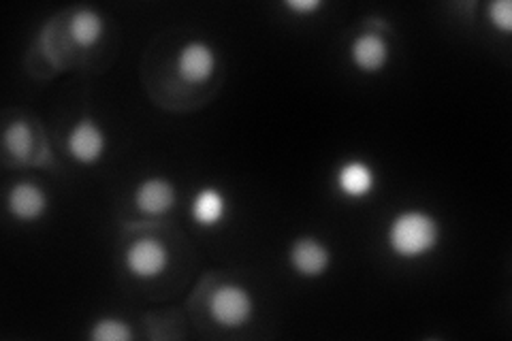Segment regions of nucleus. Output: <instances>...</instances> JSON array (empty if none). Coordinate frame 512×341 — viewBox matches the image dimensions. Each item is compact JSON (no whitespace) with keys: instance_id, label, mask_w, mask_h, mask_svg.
I'll list each match as a JSON object with an SVG mask.
<instances>
[{"instance_id":"2eb2a0df","label":"nucleus","mask_w":512,"mask_h":341,"mask_svg":"<svg viewBox=\"0 0 512 341\" xmlns=\"http://www.w3.org/2000/svg\"><path fill=\"white\" fill-rule=\"evenodd\" d=\"M489 20L495 28H500L504 35L512 30V5L510 0H493L489 5Z\"/></svg>"},{"instance_id":"ddd939ff","label":"nucleus","mask_w":512,"mask_h":341,"mask_svg":"<svg viewBox=\"0 0 512 341\" xmlns=\"http://www.w3.org/2000/svg\"><path fill=\"white\" fill-rule=\"evenodd\" d=\"M3 145L11 156L24 160L35 148V131H32V126L26 120H15L5 128Z\"/></svg>"},{"instance_id":"f257e3e1","label":"nucleus","mask_w":512,"mask_h":341,"mask_svg":"<svg viewBox=\"0 0 512 341\" xmlns=\"http://www.w3.org/2000/svg\"><path fill=\"white\" fill-rule=\"evenodd\" d=\"M387 241L395 256L414 261L436 250L440 243V224L429 211L406 209L391 220Z\"/></svg>"},{"instance_id":"20e7f679","label":"nucleus","mask_w":512,"mask_h":341,"mask_svg":"<svg viewBox=\"0 0 512 341\" xmlns=\"http://www.w3.org/2000/svg\"><path fill=\"white\" fill-rule=\"evenodd\" d=\"M216 67H218V56L214 52V47L201 39L188 41L180 50L178 60H175L178 75L182 77V81L192 86L210 81L212 75L216 73Z\"/></svg>"},{"instance_id":"7ed1b4c3","label":"nucleus","mask_w":512,"mask_h":341,"mask_svg":"<svg viewBox=\"0 0 512 341\" xmlns=\"http://www.w3.org/2000/svg\"><path fill=\"white\" fill-rule=\"evenodd\" d=\"M171 263L169 248L156 237H141L128 246L124 265L137 280H156Z\"/></svg>"},{"instance_id":"6e6552de","label":"nucleus","mask_w":512,"mask_h":341,"mask_svg":"<svg viewBox=\"0 0 512 341\" xmlns=\"http://www.w3.org/2000/svg\"><path fill=\"white\" fill-rule=\"evenodd\" d=\"M50 199L47 192L35 182H18L13 184L7 194L9 214L20 222H37L45 216Z\"/></svg>"},{"instance_id":"dca6fc26","label":"nucleus","mask_w":512,"mask_h":341,"mask_svg":"<svg viewBox=\"0 0 512 341\" xmlns=\"http://www.w3.org/2000/svg\"><path fill=\"white\" fill-rule=\"evenodd\" d=\"M284 7L291 9V11H297V13H308L310 15V13H314V11L323 7V3H320V0H286Z\"/></svg>"},{"instance_id":"f03ea898","label":"nucleus","mask_w":512,"mask_h":341,"mask_svg":"<svg viewBox=\"0 0 512 341\" xmlns=\"http://www.w3.org/2000/svg\"><path fill=\"white\" fill-rule=\"evenodd\" d=\"M210 316L222 329H242L254 316L250 290L239 284H222L210 297Z\"/></svg>"},{"instance_id":"9d476101","label":"nucleus","mask_w":512,"mask_h":341,"mask_svg":"<svg viewBox=\"0 0 512 341\" xmlns=\"http://www.w3.org/2000/svg\"><path fill=\"white\" fill-rule=\"evenodd\" d=\"M335 182H338V188L344 197L365 199L376 190V173L363 160H348L338 169Z\"/></svg>"},{"instance_id":"9b49d317","label":"nucleus","mask_w":512,"mask_h":341,"mask_svg":"<svg viewBox=\"0 0 512 341\" xmlns=\"http://www.w3.org/2000/svg\"><path fill=\"white\" fill-rule=\"evenodd\" d=\"M192 218L203 229H214L227 218V197L218 188H201L192 201Z\"/></svg>"},{"instance_id":"4468645a","label":"nucleus","mask_w":512,"mask_h":341,"mask_svg":"<svg viewBox=\"0 0 512 341\" xmlns=\"http://www.w3.org/2000/svg\"><path fill=\"white\" fill-rule=\"evenodd\" d=\"M90 337L94 341H131L133 331H131V324L126 320L116 316H105L92 324Z\"/></svg>"},{"instance_id":"1a4fd4ad","label":"nucleus","mask_w":512,"mask_h":341,"mask_svg":"<svg viewBox=\"0 0 512 341\" xmlns=\"http://www.w3.org/2000/svg\"><path fill=\"white\" fill-rule=\"evenodd\" d=\"M391 50L380 32H363L350 45V60L365 75H376L389 64Z\"/></svg>"},{"instance_id":"0eeeda50","label":"nucleus","mask_w":512,"mask_h":341,"mask_svg":"<svg viewBox=\"0 0 512 341\" xmlns=\"http://www.w3.org/2000/svg\"><path fill=\"white\" fill-rule=\"evenodd\" d=\"M135 207L146 216H165L178 203V190L167 177H148L133 194Z\"/></svg>"},{"instance_id":"423d86ee","label":"nucleus","mask_w":512,"mask_h":341,"mask_svg":"<svg viewBox=\"0 0 512 341\" xmlns=\"http://www.w3.org/2000/svg\"><path fill=\"white\" fill-rule=\"evenodd\" d=\"M288 261L297 275L308 280H318L331 267V250L327 243L316 237H299L288 250Z\"/></svg>"},{"instance_id":"39448f33","label":"nucleus","mask_w":512,"mask_h":341,"mask_svg":"<svg viewBox=\"0 0 512 341\" xmlns=\"http://www.w3.org/2000/svg\"><path fill=\"white\" fill-rule=\"evenodd\" d=\"M67 150L79 165H96L107 152V133L92 118H82L71 128Z\"/></svg>"},{"instance_id":"f8f14e48","label":"nucleus","mask_w":512,"mask_h":341,"mask_svg":"<svg viewBox=\"0 0 512 341\" xmlns=\"http://www.w3.org/2000/svg\"><path fill=\"white\" fill-rule=\"evenodd\" d=\"M105 20L99 11L94 9H79L69 24V35L75 45L90 50L103 39Z\"/></svg>"}]
</instances>
